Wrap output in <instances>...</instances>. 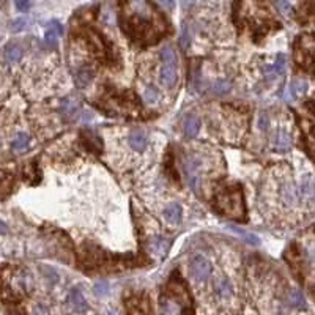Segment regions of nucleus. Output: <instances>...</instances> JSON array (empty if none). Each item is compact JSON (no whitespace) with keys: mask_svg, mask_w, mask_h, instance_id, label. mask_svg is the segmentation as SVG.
<instances>
[{"mask_svg":"<svg viewBox=\"0 0 315 315\" xmlns=\"http://www.w3.org/2000/svg\"><path fill=\"white\" fill-rule=\"evenodd\" d=\"M128 142H130L131 148L135 150V151H142V150H145V147H147V137H145V134H142L139 131L131 133Z\"/></svg>","mask_w":315,"mask_h":315,"instance_id":"aec40b11","label":"nucleus"},{"mask_svg":"<svg viewBox=\"0 0 315 315\" xmlns=\"http://www.w3.org/2000/svg\"><path fill=\"white\" fill-rule=\"evenodd\" d=\"M191 45V32H189V25H184L183 32H181V38H180V46L183 49H188Z\"/></svg>","mask_w":315,"mask_h":315,"instance_id":"cd10ccee","label":"nucleus"},{"mask_svg":"<svg viewBox=\"0 0 315 315\" xmlns=\"http://www.w3.org/2000/svg\"><path fill=\"white\" fill-rule=\"evenodd\" d=\"M288 303L296 309H306V298L303 296L300 290H295V288L288 293Z\"/></svg>","mask_w":315,"mask_h":315,"instance_id":"b1692460","label":"nucleus"},{"mask_svg":"<svg viewBox=\"0 0 315 315\" xmlns=\"http://www.w3.org/2000/svg\"><path fill=\"white\" fill-rule=\"evenodd\" d=\"M128 311L131 315H148V303L147 300H140V298H134L128 303Z\"/></svg>","mask_w":315,"mask_h":315,"instance_id":"a211bd4d","label":"nucleus"},{"mask_svg":"<svg viewBox=\"0 0 315 315\" xmlns=\"http://www.w3.org/2000/svg\"><path fill=\"white\" fill-rule=\"evenodd\" d=\"M227 228H228V230H230V232H233L235 235L240 236L241 240H243V241H246L248 244H252V246H259V244H260L259 236H257V235H254L252 232L244 230V228L238 227V225H235V224H228V225H227Z\"/></svg>","mask_w":315,"mask_h":315,"instance_id":"ddd939ff","label":"nucleus"},{"mask_svg":"<svg viewBox=\"0 0 315 315\" xmlns=\"http://www.w3.org/2000/svg\"><path fill=\"white\" fill-rule=\"evenodd\" d=\"M159 55H161V60H163L164 65L175 66V63H177V54H175V50L170 47V46H164L163 49H161Z\"/></svg>","mask_w":315,"mask_h":315,"instance_id":"393cba45","label":"nucleus"},{"mask_svg":"<svg viewBox=\"0 0 315 315\" xmlns=\"http://www.w3.org/2000/svg\"><path fill=\"white\" fill-rule=\"evenodd\" d=\"M259 128L262 131H268L270 130V117H268V114H262L259 117Z\"/></svg>","mask_w":315,"mask_h":315,"instance_id":"2f4dec72","label":"nucleus"},{"mask_svg":"<svg viewBox=\"0 0 315 315\" xmlns=\"http://www.w3.org/2000/svg\"><path fill=\"white\" fill-rule=\"evenodd\" d=\"M60 112L66 120H73L79 112V104L73 99H63L60 103Z\"/></svg>","mask_w":315,"mask_h":315,"instance_id":"f3484780","label":"nucleus"},{"mask_svg":"<svg viewBox=\"0 0 315 315\" xmlns=\"http://www.w3.org/2000/svg\"><path fill=\"white\" fill-rule=\"evenodd\" d=\"M68 304L74 312H85L87 311V301H85L84 295L81 293V290L78 288H73L68 295Z\"/></svg>","mask_w":315,"mask_h":315,"instance_id":"1a4fd4ad","label":"nucleus"},{"mask_svg":"<svg viewBox=\"0 0 315 315\" xmlns=\"http://www.w3.org/2000/svg\"><path fill=\"white\" fill-rule=\"evenodd\" d=\"M22 54H24V50L19 45H16V43H10L8 46H5L3 49V58H5V62L6 63H18L21 58H22Z\"/></svg>","mask_w":315,"mask_h":315,"instance_id":"9b49d317","label":"nucleus"},{"mask_svg":"<svg viewBox=\"0 0 315 315\" xmlns=\"http://www.w3.org/2000/svg\"><path fill=\"white\" fill-rule=\"evenodd\" d=\"M164 218L167 223L170 224H180L181 223V218H183V208L180 203H170L164 208Z\"/></svg>","mask_w":315,"mask_h":315,"instance_id":"9d476101","label":"nucleus"},{"mask_svg":"<svg viewBox=\"0 0 315 315\" xmlns=\"http://www.w3.org/2000/svg\"><path fill=\"white\" fill-rule=\"evenodd\" d=\"M183 131H184V135L186 137H195V135L199 134L200 131V122H199V118L197 117H194V115H188L184 118V123H183Z\"/></svg>","mask_w":315,"mask_h":315,"instance_id":"2eb2a0df","label":"nucleus"},{"mask_svg":"<svg viewBox=\"0 0 315 315\" xmlns=\"http://www.w3.org/2000/svg\"><path fill=\"white\" fill-rule=\"evenodd\" d=\"M273 147L277 151H287L288 148L292 147V135L288 131L285 130H279L274 135V140H273Z\"/></svg>","mask_w":315,"mask_h":315,"instance_id":"f8f14e48","label":"nucleus"},{"mask_svg":"<svg viewBox=\"0 0 315 315\" xmlns=\"http://www.w3.org/2000/svg\"><path fill=\"white\" fill-rule=\"evenodd\" d=\"M107 290H109V285H107L106 280H99V282H96V285H95V293H96L98 296H104V295L107 293Z\"/></svg>","mask_w":315,"mask_h":315,"instance_id":"c756f323","label":"nucleus"},{"mask_svg":"<svg viewBox=\"0 0 315 315\" xmlns=\"http://www.w3.org/2000/svg\"><path fill=\"white\" fill-rule=\"evenodd\" d=\"M230 90H232V84L225 79H216L211 85V91L218 96H224L227 93H230Z\"/></svg>","mask_w":315,"mask_h":315,"instance_id":"412c9836","label":"nucleus"},{"mask_svg":"<svg viewBox=\"0 0 315 315\" xmlns=\"http://www.w3.org/2000/svg\"><path fill=\"white\" fill-rule=\"evenodd\" d=\"M276 6H277V8H279V10H280V11H282L284 14H287L288 11H290V10H292V5H290V3H288V2H277V3H276Z\"/></svg>","mask_w":315,"mask_h":315,"instance_id":"f704fd0d","label":"nucleus"},{"mask_svg":"<svg viewBox=\"0 0 315 315\" xmlns=\"http://www.w3.org/2000/svg\"><path fill=\"white\" fill-rule=\"evenodd\" d=\"M169 248H170V241L167 240V238L159 236V238H156L155 241H153V249H155L159 255H166Z\"/></svg>","mask_w":315,"mask_h":315,"instance_id":"a878e982","label":"nucleus"},{"mask_svg":"<svg viewBox=\"0 0 315 315\" xmlns=\"http://www.w3.org/2000/svg\"><path fill=\"white\" fill-rule=\"evenodd\" d=\"M306 91H308V82L303 81V79H296V81H293L290 85H288L284 98L287 101H293V99L301 98Z\"/></svg>","mask_w":315,"mask_h":315,"instance_id":"0eeeda50","label":"nucleus"},{"mask_svg":"<svg viewBox=\"0 0 315 315\" xmlns=\"http://www.w3.org/2000/svg\"><path fill=\"white\" fill-rule=\"evenodd\" d=\"M32 315H50V312H49V309L46 308L45 304L38 303V304L33 306V309H32Z\"/></svg>","mask_w":315,"mask_h":315,"instance_id":"7c9ffc66","label":"nucleus"},{"mask_svg":"<svg viewBox=\"0 0 315 315\" xmlns=\"http://www.w3.org/2000/svg\"><path fill=\"white\" fill-rule=\"evenodd\" d=\"M298 191H300L301 202L308 203V205H315V183L309 175H304L301 178Z\"/></svg>","mask_w":315,"mask_h":315,"instance_id":"20e7f679","label":"nucleus"},{"mask_svg":"<svg viewBox=\"0 0 315 315\" xmlns=\"http://www.w3.org/2000/svg\"><path fill=\"white\" fill-rule=\"evenodd\" d=\"M202 170H203V159L199 155H186L183 158V172L186 181L191 186V189L197 192L202 183Z\"/></svg>","mask_w":315,"mask_h":315,"instance_id":"f03ea898","label":"nucleus"},{"mask_svg":"<svg viewBox=\"0 0 315 315\" xmlns=\"http://www.w3.org/2000/svg\"><path fill=\"white\" fill-rule=\"evenodd\" d=\"M43 273H45V276H46L49 280H52V282H57V280H58V274L55 273V270H54V268L43 267Z\"/></svg>","mask_w":315,"mask_h":315,"instance_id":"473e14b6","label":"nucleus"},{"mask_svg":"<svg viewBox=\"0 0 315 315\" xmlns=\"http://www.w3.org/2000/svg\"><path fill=\"white\" fill-rule=\"evenodd\" d=\"M161 311H163V315H183V306L175 298L164 296L161 300Z\"/></svg>","mask_w":315,"mask_h":315,"instance_id":"6e6552de","label":"nucleus"},{"mask_svg":"<svg viewBox=\"0 0 315 315\" xmlns=\"http://www.w3.org/2000/svg\"><path fill=\"white\" fill-rule=\"evenodd\" d=\"M93 78V73L89 66H82L81 70L78 71V74H76V84H78V87L79 89H84V87H87V85L90 84Z\"/></svg>","mask_w":315,"mask_h":315,"instance_id":"4be33fe9","label":"nucleus"},{"mask_svg":"<svg viewBox=\"0 0 315 315\" xmlns=\"http://www.w3.org/2000/svg\"><path fill=\"white\" fill-rule=\"evenodd\" d=\"M143 99H145L147 103H156V101L159 99L158 90L153 89V87H147L145 91H143Z\"/></svg>","mask_w":315,"mask_h":315,"instance_id":"bb28decb","label":"nucleus"},{"mask_svg":"<svg viewBox=\"0 0 315 315\" xmlns=\"http://www.w3.org/2000/svg\"><path fill=\"white\" fill-rule=\"evenodd\" d=\"M285 68H287V57L284 54H279L273 65L263 66V74H265L267 79L271 81V79L277 78V76H282L285 73Z\"/></svg>","mask_w":315,"mask_h":315,"instance_id":"39448f33","label":"nucleus"},{"mask_svg":"<svg viewBox=\"0 0 315 315\" xmlns=\"http://www.w3.org/2000/svg\"><path fill=\"white\" fill-rule=\"evenodd\" d=\"M25 25H27V19L25 18H18V19H14L11 22V32H21L25 29Z\"/></svg>","mask_w":315,"mask_h":315,"instance_id":"c85d7f7f","label":"nucleus"},{"mask_svg":"<svg viewBox=\"0 0 315 315\" xmlns=\"http://www.w3.org/2000/svg\"><path fill=\"white\" fill-rule=\"evenodd\" d=\"M215 290H216V295L221 298V300H230L232 295H233V285H232L230 280L225 277V279L218 280L216 285H215Z\"/></svg>","mask_w":315,"mask_h":315,"instance_id":"dca6fc26","label":"nucleus"},{"mask_svg":"<svg viewBox=\"0 0 315 315\" xmlns=\"http://www.w3.org/2000/svg\"><path fill=\"white\" fill-rule=\"evenodd\" d=\"M213 273V267L207 257L203 255H195L191 262V274L195 280L199 282H205V280L211 276Z\"/></svg>","mask_w":315,"mask_h":315,"instance_id":"7ed1b4c3","label":"nucleus"},{"mask_svg":"<svg viewBox=\"0 0 315 315\" xmlns=\"http://www.w3.org/2000/svg\"><path fill=\"white\" fill-rule=\"evenodd\" d=\"M280 199L285 203V205H296L298 202H301L300 199V191H298V186L293 183H284L282 188H280Z\"/></svg>","mask_w":315,"mask_h":315,"instance_id":"423d86ee","label":"nucleus"},{"mask_svg":"<svg viewBox=\"0 0 315 315\" xmlns=\"http://www.w3.org/2000/svg\"><path fill=\"white\" fill-rule=\"evenodd\" d=\"M62 33H63V27L60 24H58L57 21L50 22L49 29L46 32V45L47 46H55V43H57L58 37H60Z\"/></svg>","mask_w":315,"mask_h":315,"instance_id":"6ab92c4d","label":"nucleus"},{"mask_svg":"<svg viewBox=\"0 0 315 315\" xmlns=\"http://www.w3.org/2000/svg\"><path fill=\"white\" fill-rule=\"evenodd\" d=\"M161 82L167 87H174L178 81V73H177V68L172 65H163L161 68Z\"/></svg>","mask_w":315,"mask_h":315,"instance_id":"4468645a","label":"nucleus"},{"mask_svg":"<svg viewBox=\"0 0 315 315\" xmlns=\"http://www.w3.org/2000/svg\"><path fill=\"white\" fill-rule=\"evenodd\" d=\"M0 227H2V228H0V232H2V235H5L6 233V224L2 223V224H0Z\"/></svg>","mask_w":315,"mask_h":315,"instance_id":"c9c22d12","label":"nucleus"},{"mask_svg":"<svg viewBox=\"0 0 315 315\" xmlns=\"http://www.w3.org/2000/svg\"><path fill=\"white\" fill-rule=\"evenodd\" d=\"M215 203H216V208L221 213H224L225 216H233L236 219H240L244 215L241 191L238 189H227L224 192H221L216 197Z\"/></svg>","mask_w":315,"mask_h":315,"instance_id":"f257e3e1","label":"nucleus"},{"mask_svg":"<svg viewBox=\"0 0 315 315\" xmlns=\"http://www.w3.org/2000/svg\"><path fill=\"white\" fill-rule=\"evenodd\" d=\"M29 143H30V137H29V134H25V133H19V134H16V137L13 139L11 142V148L14 151H24L25 148L29 147Z\"/></svg>","mask_w":315,"mask_h":315,"instance_id":"5701e85b","label":"nucleus"},{"mask_svg":"<svg viewBox=\"0 0 315 315\" xmlns=\"http://www.w3.org/2000/svg\"><path fill=\"white\" fill-rule=\"evenodd\" d=\"M16 8H18L19 11L25 13L30 8V2H27V0H16Z\"/></svg>","mask_w":315,"mask_h":315,"instance_id":"72a5a7b5","label":"nucleus"}]
</instances>
